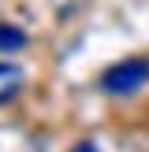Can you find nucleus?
Instances as JSON below:
<instances>
[{"label":"nucleus","mask_w":149,"mask_h":152,"mask_svg":"<svg viewBox=\"0 0 149 152\" xmlns=\"http://www.w3.org/2000/svg\"><path fill=\"white\" fill-rule=\"evenodd\" d=\"M101 93L108 96H134L149 86V59L145 56H131V59H119L112 63L108 71L101 74Z\"/></svg>","instance_id":"nucleus-1"},{"label":"nucleus","mask_w":149,"mask_h":152,"mask_svg":"<svg viewBox=\"0 0 149 152\" xmlns=\"http://www.w3.org/2000/svg\"><path fill=\"white\" fill-rule=\"evenodd\" d=\"M22 82H26L22 67H19V63H4V59H0V108L11 104L15 96L22 93Z\"/></svg>","instance_id":"nucleus-2"},{"label":"nucleus","mask_w":149,"mask_h":152,"mask_svg":"<svg viewBox=\"0 0 149 152\" xmlns=\"http://www.w3.org/2000/svg\"><path fill=\"white\" fill-rule=\"evenodd\" d=\"M19 48H26V30L0 22V52H19Z\"/></svg>","instance_id":"nucleus-3"}]
</instances>
